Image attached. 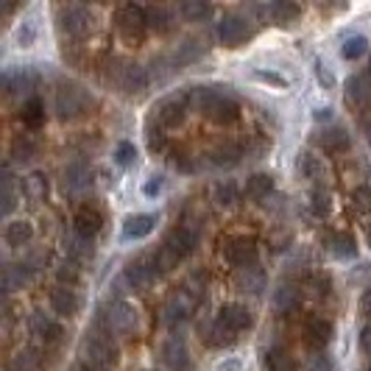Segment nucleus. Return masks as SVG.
<instances>
[{"label": "nucleus", "instance_id": "nucleus-1", "mask_svg": "<svg viewBox=\"0 0 371 371\" xmlns=\"http://www.w3.org/2000/svg\"><path fill=\"white\" fill-rule=\"evenodd\" d=\"M53 109H56L59 120H76V117H81L92 109V95L84 87H79L73 81H65V84L56 87Z\"/></svg>", "mask_w": 371, "mask_h": 371}, {"label": "nucleus", "instance_id": "nucleus-2", "mask_svg": "<svg viewBox=\"0 0 371 371\" xmlns=\"http://www.w3.org/2000/svg\"><path fill=\"white\" fill-rule=\"evenodd\" d=\"M193 101L196 106L215 123H232L238 117V101L221 90H213V87H204V90H196L193 92Z\"/></svg>", "mask_w": 371, "mask_h": 371}, {"label": "nucleus", "instance_id": "nucleus-3", "mask_svg": "<svg viewBox=\"0 0 371 371\" xmlns=\"http://www.w3.org/2000/svg\"><path fill=\"white\" fill-rule=\"evenodd\" d=\"M106 79L109 84H115L120 92H142L145 84H148V73L142 65H134V62H123V59H112L109 67H106Z\"/></svg>", "mask_w": 371, "mask_h": 371}, {"label": "nucleus", "instance_id": "nucleus-4", "mask_svg": "<svg viewBox=\"0 0 371 371\" xmlns=\"http://www.w3.org/2000/svg\"><path fill=\"white\" fill-rule=\"evenodd\" d=\"M252 324H254L252 310H249L246 304L232 302V304H226V307L218 313V318H215V332H218L224 340H229L232 335H238V332L249 329Z\"/></svg>", "mask_w": 371, "mask_h": 371}, {"label": "nucleus", "instance_id": "nucleus-5", "mask_svg": "<svg viewBox=\"0 0 371 371\" xmlns=\"http://www.w3.org/2000/svg\"><path fill=\"white\" fill-rule=\"evenodd\" d=\"M84 360L92 368H106L115 360V346L109 343V338L104 332H92L84 340Z\"/></svg>", "mask_w": 371, "mask_h": 371}, {"label": "nucleus", "instance_id": "nucleus-6", "mask_svg": "<svg viewBox=\"0 0 371 371\" xmlns=\"http://www.w3.org/2000/svg\"><path fill=\"white\" fill-rule=\"evenodd\" d=\"M224 257L232 263V265H254L257 263V243L252 238H229L224 243Z\"/></svg>", "mask_w": 371, "mask_h": 371}, {"label": "nucleus", "instance_id": "nucleus-7", "mask_svg": "<svg viewBox=\"0 0 371 371\" xmlns=\"http://www.w3.org/2000/svg\"><path fill=\"white\" fill-rule=\"evenodd\" d=\"M249 23L240 17V15H226L221 23H218V40L226 45V48H238L249 40Z\"/></svg>", "mask_w": 371, "mask_h": 371}, {"label": "nucleus", "instance_id": "nucleus-8", "mask_svg": "<svg viewBox=\"0 0 371 371\" xmlns=\"http://www.w3.org/2000/svg\"><path fill=\"white\" fill-rule=\"evenodd\" d=\"M117 28L126 40H140L148 28V20H145V12L140 6H123L117 12Z\"/></svg>", "mask_w": 371, "mask_h": 371}, {"label": "nucleus", "instance_id": "nucleus-9", "mask_svg": "<svg viewBox=\"0 0 371 371\" xmlns=\"http://www.w3.org/2000/svg\"><path fill=\"white\" fill-rule=\"evenodd\" d=\"M162 363L170 371H188L190 368V349L184 346V340H179V338H167L162 343Z\"/></svg>", "mask_w": 371, "mask_h": 371}, {"label": "nucleus", "instance_id": "nucleus-10", "mask_svg": "<svg viewBox=\"0 0 371 371\" xmlns=\"http://www.w3.org/2000/svg\"><path fill=\"white\" fill-rule=\"evenodd\" d=\"M196 243H199V232H196L193 226H176V229L167 235V240H165V249H170V252H173V254L181 260V257L193 254Z\"/></svg>", "mask_w": 371, "mask_h": 371}, {"label": "nucleus", "instance_id": "nucleus-11", "mask_svg": "<svg viewBox=\"0 0 371 371\" xmlns=\"http://www.w3.org/2000/svg\"><path fill=\"white\" fill-rule=\"evenodd\" d=\"M156 274H159V271H156L154 260H134V263H129L126 271H123L126 282H129L134 290H145V288L154 282Z\"/></svg>", "mask_w": 371, "mask_h": 371}, {"label": "nucleus", "instance_id": "nucleus-12", "mask_svg": "<svg viewBox=\"0 0 371 371\" xmlns=\"http://www.w3.org/2000/svg\"><path fill=\"white\" fill-rule=\"evenodd\" d=\"M104 229V215L95 207H81L73 215V232H79L81 238H95Z\"/></svg>", "mask_w": 371, "mask_h": 371}, {"label": "nucleus", "instance_id": "nucleus-13", "mask_svg": "<svg viewBox=\"0 0 371 371\" xmlns=\"http://www.w3.org/2000/svg\"><path fill=\"white\" fill-rule=\"evenodd\" d=\"M154 229H156V215L140 213V215H129L123 221L120 235H123V240H140V238H148Z\"/></svg>", "mask_w": 371, "mask_h": 371}, {"label": "nucleus", "instance_id": "nucleus-14", "mask_svg": "<svg viewBox=\"0 0 371 371\" xmlns=\"http://www.w3.org/2000/svg\"><path fill=\"white\" fill-rule=\"evenodd\" d=\"M109 324L115 327V332H120V335H131V332L137 329L140 318H137V310H134L129 302H117V304L109 310Z\"/></svg>", "mask_w": 371, "mask_h": 371}, {"label": "nucleus", "instance_id": "nucleus-15", "mask_svg": "<svg viewBox=\"0 0 371 371\" xmlns=\"http://www.w3.org/2000/svg\"><path fill=\"white\" fill-rule=\"evenodd\" d=\"M90 28H92V17H90L87 9H79V6H76V9H70V12L62 15V31H65V34L81 40V37L90 34Z\"/></svg>", "mask_w": 371, "mask_h": 371}, {"label": "nucleus", "instance_id": "nucleus-16", "mask_svg": "<svg viewBox=\"0 0 371 371\" xmlns=\"http://www.w3.org/2000/svg\"><path fill=\"white\" fill-rule=\"evenodd\" d=\"M48 299H51V307H53L59 315H76V313H79V304H81L79 293H76L73 288H67V285L53 288Z\"/></svg>", "mask_w": 371, "mask_h": 371}, {"label": "nucleus", "instance_id": "nucleus-17", "mask_svg": "<svg viewBox=\"0 0 371 371\" xmlns=\"http://www.w3.org/2000/svg\"><path fill=\"white\" fill-rule=\"evenodd\" d=\"M343 92L352 106H368L371 104V76H349Z\"/></svg>", "mask_w": 371, "mask_h": 371}, {"label": "nucleus", "instance_id": "nucleus-18", "mask_svg": "<svg viewBox=\"0 0 371 371\" xmlns=\"http://www.w3.org/2000/svg\"><path fill=\"white\" fill-rule=\"evenodd\" d=\"M302 17V6L296 3V0H271V20L282 28L299 23Z\"/></svg>", "mask_w": 371, "mask_h": 371}, {"label": "nucleus", "instance_id": "nucleus-19", "mask_svg": "<svg viewBox=\"0 0 371 371\" xmlns=\"http://www.w3.org/2000/svg\"><path fill=\"white\" fill-rule=\"evenodd\" d=\"M318 145L327 148V151H346L352 145V137H349V131L343 126L332 123V126H324L318 131Z\"/></svg>", "mask_w": 371, "mask_h": 371}, {"label": "nucleus", "instance_id": "nucleus-20", "mask_svg": "<svg viewBox=\"0 0 371 371\" xmlns=\"http://www.w3.org/2000/svg\"><path fill=\"white\" fill-rule=\"evenodd\" d=\"M329 340H332V324L327 318H313L304 327V343L310 349H324Z\"/></svg>", "mask_w": 371, "mask_h": 371}, {"label": "nucleus", "instance_id": "nucleus-21", "mask_svg": "<svg viewBox=\"0 0 371 371\" xmlns=\"http://www.w3.org/2000/svg\"><path fill=\"white\" fill-rule=\"evenodd\" d=\"M184 104H188V98H184V95H170V98L159 101V106H156L154 115L159 117L162 126H173V123L181 120V115H184Z\"/></svg>", "mask_w": 371, "mask_h": 371}, {"label": "nucleus", "instance_id": "nucleus-22", "mask_svg": "<svg viewBox=\"0 0 371 371\" xmlns=\"http://www.w3.org/2000/svg\"><path fill=\"white\" fill-rule=\"evenodd\" d=\"M324 246L335 260H354L357 257V243L349 235H327Z\"/></svg>", "mask_w": 371, "mask_h": 371}, {"label": "nucleus", "instance_id": "nucleus-23", "mask_svg": "<svg viewBox=\"0 0 371 371\" xmlns=\"http://www.w3.org/2000/svg\"><path fill=\"white\" fill-rule=\"evenodd\" d=\"M204 53H207V42H201L199 37H188L179 45V51H176V65H193Z\"/></svg>", "mask_w": 371, "mask_h": 371}, {"label": "nucleus", "instance_id": "nucleus-24", "mask_svg": "<svg viewBox=\"0 0 371 371\" xmlns=\"http://www.w3.org/2000/svg\"><path fill=\"white\" fill-rule=\"evenodd\" d=\"M90 181H92V173L84 165H70L67 173H65V190H70L76 196V193L90 188Z\"/></svg>", "mask_w": 371, "mask_h": 371}, {"label": "nucleus", "instance_id": "nucleus-25", "mask_svg": "<svg viewBox=\"0 0 371 371\" xmlns=\"http://www.w3.org/2000/svg\"><path fill=\"white\" fill-rule=\"evenodd\" d=\"M65 254H67V260L70 263H84L90 254H92V246H90V238H81L79 232L76 235H70V238H65Z\"/></svg>", "mask_w": 371, "mask_h": 371}, {"label": "nucleus", "instance_id": "nucleus-26", "mask_svg": "<svg viewBox=\"0 0 371 371\" xmlns=\"http://www.w3.org/2000/svg\"><path fill=\"white\" fill-rule=\"evenodd\" d=\"M145 20H148V28L156 31V34H167L173 28V15L165 6H151L145 12Z\"/></svg>", "mask_w": 371, "mask_h": 371}, {"label": "nucleus", "instance_id": "nucleus-27", "mask_svg": "<svg viewBox=\"0 0 371 371\" xmlns=\"http://www.w3.org/2000/svg\"><path fill=\"white\" fill-rule=\"evenodd\" d=\"M31 238H34V229H31L28 221H12V224L6 226V243H9L12 249L26 246Z\"/></svg>", "mask_w": 371, "mask_h": 371}, {"label": "nucleus", "instance_id": "nucleus-28", "mask_svg": "<svg viewBox=\"0 0 371 371\" xmlns=\"http://www.w3.org/2000/svg\"><path fill=\"white\" fill-rule=\"evenodd\" d=\"M181 15H184V20H190V23L207 20L213 15V3H210V0H184Z\"/></svg>", "mask_w": 371, "mask_h": 371}, {"label": "nucleus", "instance_id": "nucleus-29", "mask_svg": "<svg viewBox=\"0 0 371 371\" xmlns=\"http://www.w3.org/2000/svg\"><path fill=\"white\" fill-rule=\"evenodd\" d=\"M34 87V73L28 70H15L6 76V92L9 95H26Z\"/></svg>", "mask_w": 371, "mask_h": 371}, {"label": "nucleus", "instance_id": "nucleus-30", "mask_svg": "<svg viewBox=\"0 0 371 371\" xmlns=\"http://www.w3.org/2000/svg\"><path fill=\"white\" fill-rule=\"evenodd\" d=\"M31 324H34V332H37L45 343H53V340H59V338H62V327H59L56 321L45 318L42 313H37V315L31 318Z\"/></svg>", "mask_w": 371, "mask_h": 371}, {"label": "nucleus", "instance_id": "nucleus-31", "mask_svg": "<svg viewBox=\"0 0 371 371\" xmlns=\"http://www.w3.org/2000/svg\"><path fill=\"white\" fill-rule=\"evenodd\" d=\"M20 117H23V123L31 126V129L42 126V120H45V104H42V98H28V101L23 104Z\"/></svg>", "mask_w": 371, "mask_h": 371}, {"label": "nucleus", "instance_id": "nucleus-32", "mask_svg": "<svg viewBox=\"0 0 371 371\" xmlns=\"http://www.w3.org/2000/svg\"><path fill=\"white\" fill-rule=\"evenodd\" d=\"M263 363H265L268 371H290V365H293L290 354H288L282 346H271V349L263 354Z\"/></svg>", "mask_w": 371, "mask_h": 371}, {"label": "nucleus", "instance_id": "nucleus-33", "mask_svg": "<svg viewBox=\"0 0 371 371\" xmlns=\"http://www.w3.org/2000/svg\"><path fill=\"white\" fill-rule=\"evenodd\" d=\"M271 190H274V179H271L268 173H254V176H249L246 193H249L252 199H265Z\"/></svg>", "mask_w": 371, "mask_h": 371}, {"label": "nucleus", "instance_id": "nucleus-34", "mask_svg": "<svg viewBox=\"0 0 371 371\" xmlns=\"http://www.w3.org/2000/svg\"><path fill=\"white\" fill-rule=\"evenodd\" d=\"M365 51H368V40H365L363 34H354V37H349V40L340 45V56H343L346 62H357V59H363Z\"/></svg>", "mask_w": 371, "mask_h": 371}, {"label": "nucleus", "instance_id": "nucleus-35", "mask_svg": "<svg viewBox=\"0 0 371 371\" xmlns=\"http://www.w3.org/2000/svg\"><path fill=\"white\" fill-rule=\"evenodd\" d=\"M252 79L257 81V84H263V87H271V90H288L290 87V81L285 79V76H279V73H274V70H252Z\"/></svg>", "mask_w": 371, "mask_h": 371}, {"label": "nucleus", "instance_id": "nucleus-36", "mask_svg": "<svg viewBox=\"0 0 371 371\" xmlns=\"http://www.w3.org/2000/svg\"><path fill=\"white\" fill-rule=\"evenodd\" d=\"M188 315H190V307H188V302H184V299H173V302L165 304V321L167 324H179Z\"/></svg>", "mask_w": 371, "mask_h": 371}, {"label": "nucleus", "instance_id": "nucleus-37", "mask_svg": "<svg viewBox=\"0 0 371 371\" xmlns=\"http://www.w3.org/2000/svg\"><path fill=\"white\" fill-rule=\"evenodd\" d=\"M310 210H313V215L327 218L329 210H332V199H329V193H327V190H313V193H310Z\"/></svg>", "mask_w": 371, "mask_h": 371}, {"label": "nucleus", "instance_id": "nucleus-38", "mask_svg": "<svg viewBox=\"0 0 371 371\" xmlns=\"http://www.w3.org/2000/svg\"><path fill=\"white\" fill-rule=\"evenodd\" d=\"M134 159H137V145L129 142V140L117 142V148H115V162H117L120 167H129V165H134Z\"/></svg>", "mask_w": 371, "mask_h": 371}, {"label": "nucleus", "instance_id": "nucleus-39", "mask_svg": "<svg viewBox=\"0 0 371 371\" xmlns=\"http://www.w3.org/2000/svg\"><path fill=\"white\" fill-rule=\"evenodd\" d=\"M321 170H324L321 159H318L313 151H304V154H302V173H304L307 179H318V176H321Z\"/></svg>", "mask_w": 371, "mask_h": 371}, {"label": "nucleus", "instance_id": "nucleus-40", "mask_svg": "<svg viewBox=\"0 0 371 371\" xmlns=\"http://www.w3.org/2000/svg\"><path fill=\"white\" fill-rule=\"evenodd\" d=\"M37 34H40V31H37V26H34L31 20H26V23L17 28V37H15V42H17L20 48H31V45L37 42Z\"/></svg>", "mask_w": 371, "mask_h": 371}, {"label": "nucleus", "instance_id": "nucleus-41", "mask_svg": "<svg viewBox=\"0 0 371 371\" xmlns=\"http://www.w3.org/2000/svg\"><path fill=\"white\" fill-rule=\"evenodd\" d=\"M240 159V151L235 148V145H218L215 151H213V162L215 165H232V162H238Z\"/></svg>", "mask_w": 371, "mask_h": 371}, {"label": "nucleus", "instance_id": "nucleus-42", "mask_svg": "<svg viewBox=\"0 0 371 371\" xmlns=\"http://www.w3.org/2000/svg\"><path fill=\"white\" fill-rule=\"evenodd\" d=\"M352 204L363 213H371V188H357L352 193Z\"/></svg>", "mask_w": 371, "mask_h": 371}, {"label": "nucleus", "instance_id": "nucleus-43", "mask_svg": "<svg viewBox=\"0 0 371 371\" xmlns=\"http://www.w3.org/2000/svg\"><path fill=\"white\" fill-rule=\"evenodd\" d=\"M162 188H165V176H151V179L142 184V196H145V199H156V196L162 193Z\"/></svg>", "mask_w": 371, "mask_h": 371}, {"label": "nucleus", "instance_id": "nucleus-44", "mask_svg": "<svg viewBox=\"0 0 371 371\" xmlns=\"http://www.w3.org/2000/svg\"><path fill=\"white\" fill-rule=\"evenodd\" d=\"M215 201L218 204H224V207H229L232 201H235V184H218V188H215Z\"/></svg>", "mask_w": 371, "mask_h": 371}, {"label": "nucleus", "instance_id": "nucleus-45", "mask_svg": "<svg viewBox=\"0 0 371 371\" xmlns=\"http://www.w3.org/2000/svg\"><path fill=\"white\" fill-rule=\"evenodd\" d=\"M315 73H318V81H321L324 90H332V87H335V73H329V67H327L321 59L315 62Z\"/></svg>", "mask_w": 371, "mask_h": 371}, {"label": "nucleus", "instance_id": "nucleus-46", "mask_svg": "<svg viewBox=\"0 0 371 371\" xmlns=\"http://www.w3.org/2000/svg\"><path fill=\"white\" fill-rule=\"evenodd\" d=\"M26 188H28L31 196H42V193H45V179H42L40 173H31V176L26 179Z\"/></svg>", "mask_w": 371, "mask_h": 371}, {"label": "nucleus", "instance_id": "nucleus-47", "mask_svg": "<svg viewBox=\"0 0 371 371\" xmlns=\"http://www.w3.org/2000/svg\"><path fill=\"white\" fill-rule=\"evenodd\" d=\"M307 371H332V365H329V360L318 352V354H313L310 357V363H307Z\"/></svg>", "mask_w": 371, "mask_h": 371}, {"label": "nucleus", "instance_id": "nucleus-48", "mask_svg": "<svg viewBox=\"0 0 371 371\" xmlns=\"http://www.w3.org/2000/svg\"><path fill=\"white\" fill-rule=\"evenodd\" d=\"M56 277H59V282H65V285H73V282L79 279V271H76V265H62V268L56 271Z\"/></svg>", "mask_w": 371, "mask_h": 371}, {"label": "nucleus", "instance_id": "nucleus-49", "mask_svg": "<svg viewBox=\"0 0 371 371\" xmlns=\"http://www.w3.org/2000/svg\"><path fill=\"white\" fill-rule=\"evenodd\" d=\"M215 371H243V363L238 357H226V360H221L215 365Z\"/></svg>", "mask_w": 371, "mask_h": 371}, {"label": "nucleus", "instance_id": "nucleus-50", "mask_svg": "<svg viewBox=\"0 0 371 371\" xmlns=\"http://www.w3.org/2000/svg\"><path fill=\"white\" fill-rule=\"evenodd\" d=\"M360 349L371 357V324H365V327L360 329Z\"/></svg>", "mask_w": 371, "mask_h": 371}, {"label": "nucleus", "instance_id": "nucleus-51", "mask_svg": "<svg viewBox=\"0 0 371 371\" xmlns=\"http://www.w3.org/2000/svg\"><path fill=\"white\" fill-rule=\"evenodd\" d=\"M277 304H279V310L285 313L288 307H293V293H290L288 288H282V290H279V296H277Z\"/></svg>", "mask_w": 371, "mask_h": 371}, {"label": "nucleus", "instance_id": "nucleus-52", "mask_svg": "<svg viewBox=\"0 0 371 371\" xmlns=\"http://www.w3.org/2000/svg\"><path fill=\"white\" fill-rule=\"evenodd\" d=\"M360 313H363L365 318H371V290L363 293V299H360Z\"/></svg>", "mask_w": 371, "mask_h": 371}, {"label": "nucleus", "instance_id": "nucleus-53", "mask_svg": "<svg viewBox=\"0 0 371 371\" xmlns=\"http://www.w3.org/2000/svg\"><path fill=\"white\" fill-rule=\"evenodd\" d=\"M28 148H31V142H17L15 156H17V159H28V156H31V151H28Z\"/></svg>", "mask_w": 371, "mask_h": 371}, {"label": "nucleus", "instance_id": "nucleus-54", "mask_svg": "<svg viewBox=\"0 0 371 371\" xmlns=\"http://www.w3.org/2000/svg\"><path fill=\"white\" fill-rule=\"evenodd\" d=\"M365 238H368V246H371V224H368V229H365Z\"/></svg>", "mask_w": 371, "mask_h": 371}, {"label": "nucleus", "instance_id": "nucleus-55", "mask_svg": "<svg viewBox=\"0 0 371 371\" xmlns=\"http://www.w3.org/2000/svg\"><path fill=\"white\" fill-rule=\"evenodd\" d=\"M365 134H368V140H371V126H365Z\"/></svg>", "mask_w": 371, "mask_h": 371}, {"label": "nucleus", "instance_id": "nucleus-56", "mask_svg": "<svg viewBox=\"0 0 371 371\" xmlns=\"http://www.w3.org/2000/svg\"><path fill=\"white\" fill-rule=\"evenodd\" d=\"M368 76H371V62H368Z\"/></svg>", "mask_w": 371, "mask_h": 371}]
</instances>
